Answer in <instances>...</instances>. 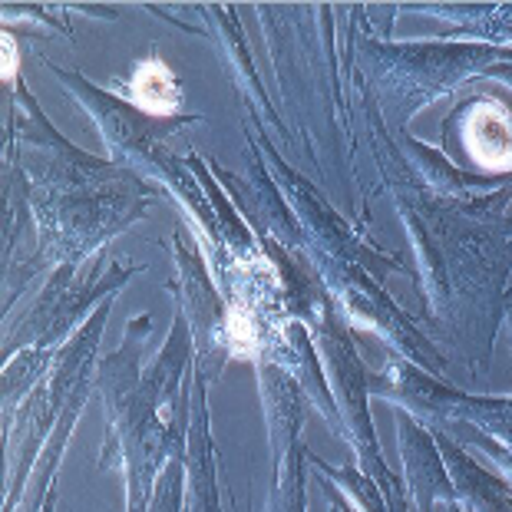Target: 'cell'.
<instances>
[{
	"label": "cell",
	"mask_w": 512,
	"mask_h": 512,
	"mask_svg": "<svg viewBox=\"0 0 512 512\" xmlns=\"http://www.w3.org/2000/svg\"><path fill=\"white\" fill-rule=\"evenodd\" d=\"M17 43L10 40V37H4V80H14L17 76Z\"/></svg>",
	"instance_id": "4"
},
{
	"label": "cell",
	"mask_w": 512,
	"mask_h": 512,
	"mask_svg": "<svg viewBox=\"0 0 512 512\" xmlns=\"http://www.w3.org/2000/svg\"><path fill=\"white\" fill-rule=\"evenodd\" d=\"M225 337H228V347H232L238 357H255V351H258V331H255V321L248 318V311L228 308Z\"/></svg>",
	"instance_id": "3"
},
{
	"label": "cell",
	"mask_w": 512,
	"mask_h": 512,
	"mask_svg": "<svg viewBox=\"0 0 512 512\" xmlns=\"http://www.w3.org/2000/svg\"><path fill=\"white\" fill-rule=\"evenodd\" d=\"M466 146L473 159L486 169H509L512 166V119L503 106L479 103L466 119Z\"/></svg>",
	"instance_id": "1"
},
{
	"label": "cell",
	"mask_w": 512,
	"mask_h": 512,
	"mask_svg": "<svg viewBox=\"0 0 512 512\" xmlns=\"http://www.w3.org/2000/svg\"><path fill=\"white\" fill-rule=\"evenodd\" d=\"M129 90H133V103L139 110H146L149 116H169L179 106L176 80H172V73L166 70V63H159V60L139 63Z\"/></svg>",
	"instance_id": "2"
}]
</instances>
